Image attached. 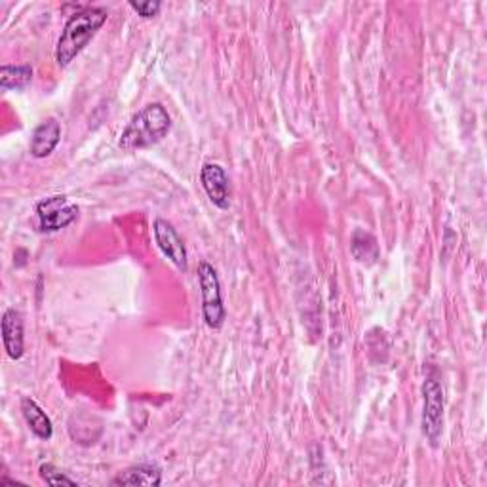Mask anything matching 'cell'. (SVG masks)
Returning <instances> with one entry per match:
<instances>
[{
  "label": "cell",
  "instance_id": "6da1fadb",
  "mask_svg": "<svg viewBox=\"0 0 487 487\" xmlns=\"http://www.w3.org/2000/svg\"><path fill=\"white\" fill-rule=\"evenodd\" d=\"M109 13L99 6H86L74 12L67 20L64 30L56 44V61L59 67H69L74 57L79 56L90 40L98 35V30L105 25Z\"/></svg>",
  "mask_w": 487,
  "mask_h": 487
},
{
  "label": "cell",
  "instance_id": "7a4b0ae2",
  "mask_svg": "<svg viewBox=\"0 0 487 487\" xmlns=\"http://www.w3.org/2000/svg\"><path fill=\"white\" fill-rule=\"evenodd\" d=\"M172 130V116L162 103L145 105L137 111L124 132L120 133L118 145L124 150H141L160 143Z\"/></svg>",
  "mask_w": 487,
  "mask_h": 487
},
{
  "label": "cell",
  "instance_id": "3957f363",
  "mask_svg": "<svg viewBox=\"0 0 487 487\" xmlns=\"http://www.w3.org/2000/svg\"><path fill=\"white\" fill-rule=\"evenodd\" d=\"M198 287H201V299H202V316L208 328L221 329L226 318V311L223 304V294H221V282L218 277V270L213 269L208 261L198 263Z\"/></svg>",
  "mask_w": 487,
  "mask_h": 487
},
{
  "label": "cell",
  "instance_id": "277c9868",
  "mask_svg": "<svg viewBox=\"0 0 487 487\" xmlns=\"http://www.w3.org/2000/svg\"><path fill=\"white\" fill-rule=\"evenodd\" d=\"M423 396H424V404H423V434L429 440V444L432 448L440 446L441 434H444V389H441V383L429 375L423 385Z\"/></svg>",
  "mask_w": 487,
  "mask_h": 487
},
{
  "label": "cell",
  "instance_id": "5b68a950",
  "mask_svg": "<svg viewBox=\"0 0 487 487\" xmlns=\"http://www.w3.org/2000/svg\"><path fill=\"white\" fill-rule=\"evenodd\" d=\"M79 206L71 202L64 194H54L44 198L37 204L38 228L42 233L64 231L71 223L79 219Z\"/></svg>",
  "mask_w": 487,
  "mask_h": 487
},
{
  "label": "cell",
  "instance_id": "8992f818",
  "mask_svg": "<svg viewBox=\"0 0 487 487\" xmlns=\"http://www.w3.org/2000/svg\"><path fill=\"white\" fill-rule=\"evenodd\" d=\"M152 233H155V242L158 250L170 259V261L177 267V270L187 272L189 269L187 248H185V242H183V238L175 231V226L164 218H157L155 225H152Z\"/></svg>",
  "mask_w": 487,
  "mask_h": 487
},
{
  "label": "cell",
  "instance_id": "52a82bcc",
  "mask_svg": "<svg viewBox=\"0 0 487 487\" xmlns=\"http://www.w3.org/2000/svg\"><path fill=\"white\" fill-rule=\"evenodd\" d=\"M201 183L213 206H218L219 209L231 208V198H233L231 177L226 175L225 167L221 164L206 162L201 170Z\"/></svg>",
  "mask_w": 487,
  "mask_h": 487
},
{
  "label": "cell",
  "instance_id": "ba28073f",
  "mask_svg": "<svg viewBox=\"0 0 487 487\" xmlns=\"http://www.w3.org/2000/svg\"><path fill=\"white\" fill-rule=\"evenodd\" d=\"M0 331H3L6 355L12 360H20L25 355V329L21 312L15 309H6L3 314V322H0Z\"/></svg>",
  "mask_w": 487,
  "mask_h": 487
},
{
  "label": "cell",
  "instance_id": "9c48e42d",
  "mask_svg": "<svg viewBox=\"0 0 487 487\" xmlns=\"http://www.w3.org/2000/svg\"><path fill=\"white\" fill-rule=\"evenodd\" d=\"M61 141V124L57 118L50 116L42 120L30 135L29 152L35 158H48Z\"/></svg>",
  "mask_w": 487,
  "mask_h": 487
},
{
  "label": "cell",
  "instance_id": "30bf717a",
  "mask_svg": "<svg viewBox=\"0 0 487 487\" xmlns=\"http://www.w3.org/2000/svg\"><path fill=\"white\" fill-rule=\"evenodd\" d=\"M162 483V470L157 465H135L120 472L116 478L111 480V485H147L158 487Z\"/></svg>",
  "mask_w": 487,
  "mask_h": 487
},
{
  "label": "cell",
  "instance_id": "8fae6325",
  "mask_svg": "<svg viewBox=\"0 0 487 487\" xmlns=\"http://www.w3.org/2000/svg\"><path fill=\"white\" fill-rule=\"evenodd\" d=\"M21 414L30 429L37 438L40 440H50L54 436V424L52 419L46 415V411L33 400V398H21Z\"/></svg>",
  "mask_w": 487,
  "mask_h": 487
},
{
  "label": "cell",
  "instance_id": "7c38bea8",
  "mask_svg": "<svg viewBox=\"0 0 487 487\" xmlns=\"http://www.w3.org/2000/svg\"><path fill=\"white\" fill-rule=\"evenodd\" d=\"M350 253L362 265H375L380 257L377 238L363 228H356L353 238H350Z\"/></svg>",
  "mask_w": 487,
  "mask_h": 487
},
{
  "label": "cell",
  "instance_id": "4fadbf2b",
  "mask_svg": "<svg viewBox=\"0 0 487 487\" xmlns=\"http://www.w3.org/2000/svg\"><path fill=\"white\" fill-rule=\"evenodd\" d=\"M33 67L21 64V65H3L0 67V88L4 91L8 90H25L30 82H33Z\"/></svg>",
  "mask_w": 487,
  "mask_h": 487
},
{
  "label": "cell",
  "instance_id": "5bb4252c",
  "mask_svg": "<svg viewBox=\"0 0 487 487\" xmlns=\"http://www.w3.org/2000/svg\"><path fill=\"white\" fill-rule=\"evenodd\" d=\"M38 474H40V478H42L46 483H48V485H71V487L79 485V482L73 480L71 476H67L65 472H61L59 468H56L52 463L40 465Z\"/></svg>",
  "mask_w": 487,
  "mask_h": 487
},
{
  "label": "cell",
  "instance_id": "9a60e30c",
  "mask_svg": "<svg viewBox=\"0 0 487 487\" xmlns=\"http://www.w3.org/2000/svg\"><path fill=\"white\" fill-rule=\"evenodd\" d=\"M130 8L137 12V15H141L143 20H150V18H157L162 8V3H158V0H147V3H135V0H132Z\"/></svg>",
  "mask_w": 487,
  "mask_h": 487
}]
</instances>
